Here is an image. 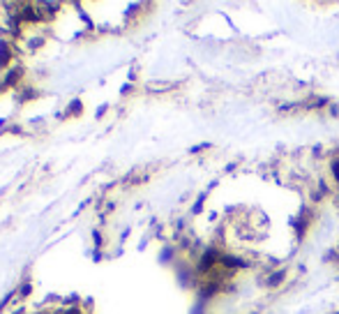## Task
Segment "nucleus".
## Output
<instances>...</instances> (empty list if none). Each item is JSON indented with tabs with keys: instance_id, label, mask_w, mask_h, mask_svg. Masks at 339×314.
<instances>
[{
	"instance_id": "nucleus-1",
	"label": "nucleus",
	"mask_w": 339,
	"mask_h": 314,
	"mask_svg": "<svg viewBox=\"0 0 339 314\" xmlns=\"http://www.w3.org/2000/svg\"><path fill=\"white\" fill-rule=\"evenodd\" d=\"M332 171H335V176H337V180H339V162L335 164V167H332Z\"/></svg>"
}]
</instances>
